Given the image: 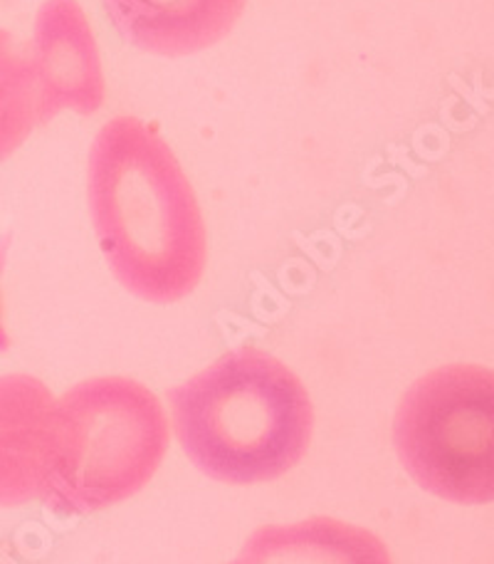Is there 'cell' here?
I'll return each instance as SVG.
<instances>
[{
	"instance_id": "1",
	"label": "cell",
	"mask_w": 494,
	"mask_h": 564,
	"mask_svg": "<svg viewBox=\"0 0 494 564\" xmlns=\"http://www.w3.org/2000/svg\"><path fill=\"white\" fill-rule=\"evenodd\" d=\"M92 226L114 278L154 305L198 288L208 230L194 186L154 124L119 115L99 129L87 161Z\"/></svg>"
},
{
	"instance_id": "2",
	"label": "cell",
	"mask_w": 494,
	"mask_h": 564,
	"mask_svg": "<svg viewBox=\"0 0 494 564\" xmlns=\"http://www.w3.org/2000/svg\"><path fill=\"white\" fill-rule=\"evenodd\" d=\"M171 421L190 463L228 486H257L299 466L315 431L309 391L257 347L228 351L168 389Z\"/></svg>"
},
{
	"instance_id": "3",
	"label": "cell",
	"mask_w": 494,
	"mask_h": 564,
	"mask_svg": "<svg viewBox=\"0 0 494 564\" xmlns=\"http://www.w3.org/2000/svg\"><path fill=\"white\" fill-rule=\"evenodd\" d=\"M168 436L166 411L141 381H79L53 404L40 500L59 516H89L119 506L156 476Z\"/></svg>"
},
{
	"instance_id": "4",
	"label": "cell",
	"mask_w": 494,
	"mask_h": 564,
	"mask_svg": "<svg viewBox=\"0 0 494 564\" xmlns=\"http://www.w3.org/2000/svg\"><path fill=\"white\" fill-rule=\"evenodd\" d=\"M393 446L422 490L455 506L494 498V375L448 365L413 381L393 419Z\"/></svg>"
},
{
	"instance_id": "5",
	"label": "cell",
	"mask_w": 494,
	"mask_h": 564,
	"mask_svg": "<svg viewBox=\"0 0 494 564\" xmlns=\"http://www.w3.org/2000/svg\"><path fill=\"white\" fill-rule=\"evenodd\" d=\"M33 65L45 117L63 109L89 117L105 105L107 79L89 18L77 0H47L37 10Z\"/></svg>"
},
{
	"instance_id": "6",
	"label": "cell",
	"mask_w": 494,
	"mask_h": 564,
	"mask_svg": "<svg viewBox=\"0 0 494 564\" xmlns=\"http://www.w3.org/2000/svg\"><path fill=\"white\" fill-rule=\"evenodd\" d=\"M53 404V391L37 377H0V510L43 496Z\"/></svg>"
},
{
	"instance_id": "7",
	"label": "cell",
	"mask_w": 494,
	"mask_h": 564,
	"mask_svg": "<svg viewBox=\"0 0 494 564\" xmlns=\"http://www.w3.org/2000/svg\"><path fill=\"white\" fill-rule=\"evenodd\" d=\"M245 6L248 0H105L127 43L161 57H186L218 45Z\"/></svg>"
},
{
	"instance_id": "8",
	"label": "cell",
	"mask_w": 494,
	"mask_h": 564,
	"mask_svg": "<svg viewBox=\"0 0 494 564\" xmlns=\"http://www.w3.org/2000/svg\"><path fill=\"white\" fill-rule=\"evenodd\" d=\"M228 564H393V557L371 530L317 516L257 528Z\"/></svg>"
},
{
	"instance_id": "9",
	"label": "cell",
	"mask_w": 494,
	"mask_h": 564,
	"mask_svg": "<svg viewBox=\"0 0 494 564\" xmlns=\"http://www.w3.org/2000/svg\"><path fill=\"white\" fill-rule=\"evenodd\" d=\"M45 122L43 89L33 59L20 53L13 35L0 28V164Z\"/></svg>"
},
{
	"instance_id": "10",
	"label": "cell",
	"mask_w": 494,
	"mask_h": 564,
	"mask_svg": "<svg viewBox=\"0 0 494 564\" xmlns=\"http://www.w3.org/2000/svg\"><path fill=\"white\" fill-rule=\"evenodd\" d=\"M8 246H10V236H6L0 240V273H3V265H6V256H8ZM10 349V337H8V329L3 325V297H0V355Z\"/></svg>"
}]
</instances>
